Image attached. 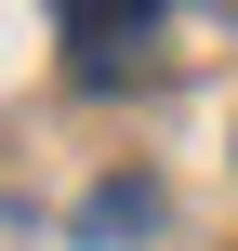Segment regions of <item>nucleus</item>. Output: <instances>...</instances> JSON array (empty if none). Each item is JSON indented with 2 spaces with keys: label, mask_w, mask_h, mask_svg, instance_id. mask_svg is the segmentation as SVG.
<instances>
[{
  "label": "nucleus",
  "mask_w": 238,
  "mask_h": 251,
  "mask_svg": "<svg viewBox=\"0 0 238 251\" xmlns=\"http://www.w3.org/2000/svg\"><path fill=\"white\" fill-rule=\"evenodd\" d=\"M146 212H159V185H93L79 199V238H132Z\"/></svg>",
  "instance_id": "obj_2"
},
{
  "label": "nucleus",
  "mask_w": 238,
  "mask_h": 251,
  "mask_svg": "<svg viewBox=\"0 0 238 251\" xmlns=\"http://www.w3.org/2000/svg\"><path fill=\"white\" fill-rule=\"evenodd\" d=\"M53 26H66V79L79 93H119L159 53V0H53Z\"/></svg>",
  "instance_id": "obj_1"
},
{
  "label": "nucleus",
  "mask_w": 238,
  "mask_h": 251,
  "mask_svg": "<svg viewBox=\"0 0 238 251\" xmlns=\"http://www.w3.org/2000/svg\"><path fill=\"white\" fill-rule=\"evenodd\" d=\"M225 13H238V0H225Z\"/></svg>",
  "instance_id": "obj_3"
}]
</instances>
